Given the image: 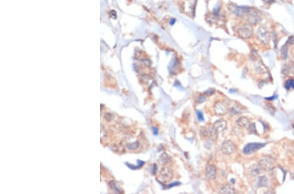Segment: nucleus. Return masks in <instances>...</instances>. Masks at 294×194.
<instances>
[{
    "label": "nucleus",
    "mask_w": 294,
    "mask_h": 194,
    "mask_svg": "<svg viewBox=\"0 0 294 194\" xmlns=\"http://www.w3.org/2000/svg\"><path fill=\"white\" fill-rule=\"evenodd\" d=\"M275 163L274 159L271 156H266L263 158L258 163V165L262 169V170L265 171H269L273 169Z\"/></svg>",
    "instance_id": "obj_1"
},
{
    "label": "nucleus",
    "mask_w": 294,
    "mask_h": 194,
    "mask_svg": "<svg viewBox=\"0 0 294 194\" xmlns=\"http://www.w3.org/2000/svg\"><path fill=\"white\" fill-rule=\"evenodd\" d=\"M173 171L169 167H164L160 170L158 175V179L161 182H170L173 179Z\"/></svg>",
    "instance_id": "obj_2"
},
{
    "label": "nucleus",
    "mask_w": 294,
    "mask_h": 194,
    "mask_svg": "<svg viewBox=\"0 0 294 194\" xmlns=\"http://www.w3.org/2000/svg\"><path fill=\"white\" fill-rule=\"evenodd\" d=\"M237 33L242 38H250L253 34V29L250 25L244 24L239 28Z\"/></svg>",
    "instance_id": "obj_3"
},
{
    "label": "nucleus",
    "mask_w": 294,
    "mask_h": 194,
    "mask_svg": "<svg viewBox=\"0 0 294 194\" xmlns=\"http://www.w3.org/2000/svg\"><path fill=\"white\" fill-rule=\"evenodd\" d=\"M257 36L259 40L263 44L269 43L270 40V35L268 30L265 28L260 26L257 31Z\"/></svg>",
    "instance_id": "obj_4"
},
{
    "label": "nucleus",
    "mask_w": 294,
    "mask_h": 194,
    "mask_svg": "<svg viewBox=\"0 0 294 194\" xmlns=\"http://www.w3.org/2000/svg\"><path fill=\"white\" fill-rule=\"evenodd\" d=\"M265 146V144L257 143V142H252V143H248L244 146L243 149V153L244 154H250L263 148Z\"/></svg>",
    "instance_id": "obj_5"
},
{
    "label": "nucleus",
    "mask_w": 294,
    "mask_h": 194,
    "mask_svg": "<svg viewBox=\"0 0 294 194\" xmlns=\"http://www.w3.org/2000/svg\"><path fill=\"white\" fill-rule=\"evenodd\" d=\"M235 150H236V146L232 141L227 140L222 143V151L223 154H226V155H230V154L234 153Z\"/></svg>",
    "instance_id": "obj_6"
},
{
    "label": "nucleus",
    "mask_w": 294,
    "mask_h": 194,
    "mask_svg": "<svg viewBox=\"0 0 294 194\" xmlns=\"http://www.w3.org/2000/svg\"><path fill=\"white\" fill-rule=\"evenodd\" d=\"M215 113L217 115L222 116L226 114L228 111V108L226 104L223 101H218L216 103L214 107Z\"/></svg>",
    "instance_id": "obj_7"
},
{
    "label": "nucleus",
    "mask_w": 294,
    "mask_h": 194,
    "mask_svg": "<svg viewBox=\"0 0 294 194\" xmlns=\"http://www.w3.org/2000/svg\"><path fill=\"white\" fill-rule=\"evenodd\" d=\"M216 167L213 164H209L206 167V175L209 180H215L216 178Z\"/></svg>",
    "instance_id": "obj_8"
},
{
    "label": "nucleus",
    "mask_w": 294,
    "mask_h": 194,
    "mask_svg": "<svg viewBox=\"0 0 294 194\" xmlns=\"http://www.w3.org/2000/svg\"><path fill=\"white\" fill-rule=\"evenodd\" d=\"M213 127L215 128V129L217 131L218 134L221 132H223L227 128V122L226 121L223 120V119H220V120H218L214 123Z\"/></svg>",
    "instance_id": "obj_9"
},
{
    "label": "nucleus",
    "mask_w": 294,
    "mask_h": 194,
    "mask_svg": "<svg viewBox=\"0 0 294 194\" xmlns=\"http://www.w3.org/2000/svg\"><path fill=\"white\" fill-rule=\"evenodd\" d=\"M251 11V8L248 7H237L235 9V15L238 16H244L248 15Z\"/></svg>",
    "instance_id": "obj_10"
},
{
    "label": "nucleus",
    "mask_w": 294,
    "mask_h": 194,
    "mask_svg": "<svg viewBox=\"0 0 294 194\" xmlns=\"http://www.w3.org/2000/svg\"><path fill=\"white\" fill-rule=\"evenodd\" d=\"M262 169L258 165H253L248 169V173L251 177H257L261 173Z\"/></svg>",
    "instance_id": "obj_11"
},
{
    "label": "nucleus",
    "mask_w": 294,
    "mask_h": 194,
    "mask_svg": "<svg viewBox=\"0 0 294 194\" xmlns=\"http://www.w3.org/2000/svg\"><path fill=\"white\" fill-rule=\"evenodd\" d=\"M220 193H227V194H233L236 192L235 188L230 184H225L220 188L219 191Z\"/></svg>",
    "instance_id": "obj_12"
},
{
    "label": "nucleus",
    "mask_w": 294,
    "mask_h": 194,
    "mask_svg": "<svg viewBox=\"0 0 294 194\" xmlns=\"http://www.w3.org/2000/svg\"><path fill=\"white\" fill-rule=\"evenodd\" d=\"M237 124L241 128H246L248 127V125L250 124V121L248 118L245 117V116H242L240 117L236 122Z\"/></svg>",
    "instance_id": "obj_13"
},
{
    "label": "nucleus",
    "mask_w": 294,
    "mask_h": 194,
    "mask_svg": "<svg viewBox=\"0 0 294 194\" xmlns=\"http://www.w3.org/2000/svg\"><path fill=\"white\" fill-rule=\"evenodd\" d=\"M171 161V157L169 156L168 154L163 153L161 155L159 156V162L162 165H166L167 163H168Z\"/></svg>",
    "instance_id": "obj_14"
},
{
    "label": "nucleus",
    "mask_w": 294,
    "mask_h": 194,
    "mask_svg": "<svg viewBox=\"0 0 294 194\" xmlns=\"http://www.w3.org/2000/svg\"><path fill=\"white\" fill-rule=\"evenodd\" d=\"M209 135L213 141H216L218 137V132L212 126L209 130Z\"/></svg>",
    "instance_id": "obj_15"
},
{
    "label": "nucleus",
    "mask_w": 294,
    "mask_h": 194,
    "mask_svg": "<svg viewBox=\"0 0 294 194\" xmlns=\"http://www.w3.org/2000/svg\"><path fill=\"white\" fill-rule=\"evenodd\" d=\"M284 88L286 90L294 89V79H290L287 80L284 83Z\"/></svg>",
    "instance_id": "obj_16"
},
{
    "label": "nucleus",
    "mask_w": 294,
    "mask_h": 194,
    "mask_svg": "<svg viewBox=\"0 0 294 194\" xmlns=\"http://www.w3.org/2000/svg\"><path fill=\"white\" fill-rule=\"evenodd\" d=\"M268 179L265 176H263L259 177L258 181V186H265L267 185Z\"/></svg>",
    "instance_id": "obj_17"
},
{
    "label": "nucleus",
    "mask_w": 294,
    "mask_h": 194,
    "mask_svg": "<svg viewBox=\"0 0 294 194\" xmlns=\"http://www.w3.org/2000/svg\"><path fill=\"white\" fill-rule=\"evenodd\" d=\"M247 128H248V131L249 134L258 135V133H257V131H256V126H255L254 123L250 124Z\"/></svg>",
    "instance_id": "obj_18"
},
{
    "label": "nucleus",
    "mask_w": 294,
    "mask_h": 194,
    "mask_svg": "<svg viewBox=\"0 0 294 194\" xmlns=\"http://www.w3.org/2000/svg\"><path fill=\"white\" fill-rule=\"evenodd\" d=\"M288 46H287V43H286V45L282 46V48H281V56L283 59H286L288 58Z\"/></svg>",
    "instance_id": "obj_19"
},
{
    "label": "nucleus",
    "mask_w": 294,
    "mask_h": 194,
    "mask_svg": "<svg viewBox=\"0 0 294 194\" xmlns=\"http://www.w3.org/2000/svg\"><path fill=\"white\" fill-rule=\"evenodd\" d=\"M284 70L286 74H294V66L292 64L286 65Z\"/></svg>",
    "instance_id": "obj_20"
},
{
    "label": "nucleus",
    "mask_w": 294,
    "mask_h": 194,
    "mask_svg": "<svg viewBox=\"0 0 294 194\" xmlns=\"http://www.w3.org/2000/svg\"><path fill=\"white\" fill-rule=\"evenodd\" d=\"M256 71L259 72V73H264V72H265V71H267V69H266V67H265V65H263L262 62H260V63H258V65L256 66Z\"/></svg>",
    "instance_id": "obj_21"
},
{
    "label": "nucleus",
    "mask_w": 294,
    "mask_h": 194,
    "mask_svg": "<svg viewBox=\"0 0 294 194\" xmlns=\"http://www.w3.org/2000/svg\"><path fill=\"white\" fill-rule=\"evenodd\" d=\"M139 146V142L138 141H136L131 144H128V145H127L128 148L130 150H135L136 148H137Z\"/></svg>",
    "instance_id": "obj_22"
},
{
    "label": "nucleus",
    "mask_w": 294,
    "mask_h": 194,
    "mask_svg": "<svg viewBox=\"0 0 294 194\" xmlns=\"http://www.w3.org/2000/svg\"><path fill=\"white\" fill-rule=\"evenodd\" d=\"M200 134H201V135L202 137H205V138H207L209 137V131L207 130L205 128H202V129L201 130V131H200Z\"/></svg>",
    "instance_id": "obj_23"
},
{
    "label": "nucleus",
    "mask_w": 294,
    "mask_h": 194,
    "mask_svg": "<svg viewBox=\"0 0 294 194\" xmlns=\"http://www.w3.org/2000/svg\"><path fill=\"white\" fill-rule=\"evenodd\" d=\"M197 119H198V120L199 122H203L204 121L203 114V113H202L201 111H197Z\"/></svg>",
    "instance_id": "obj_24"
},
{
    "label": "nucleus",
    "mask_w": 294,
    "mask_h": 194,
    "mask_svg": "<svg viewBox=\"0 0 294 194\" xmlns=\"http://www.w3.org/2000/svg\"><path fill=\"white\" fill-rule=\"evenodd\" d=\"M267 107L268 111H269L270 113H271V114H274V112H275V111H276V109H275L274 107L272 106L271 104H270V103L267 104Z\"/></svg>",
    "instance_id": "obj_25"
},
{
    "label": "nucleus",
    "mask_w": 294,
    "mask_h": 194,
    "mask_svg": "<svg viewBox=\"0 0 294 194\" xmlns=\"http://www.w3.org/2000/svg\"><path fill=\"white\" fill-rule=\"evenodd\" d=\"M205 100H206L205 96L204 95H201L199 97L198 99H197V102H198V103H202L205 101Z\"/></svg>",
    "instance_id": "obj_26"
},
{
    "label": "nucleus",
    "mask_w": 294,
    "mask_h": 194,
    "mask_svg": "<svg viewBox=\"0 0 294 194\" xmlns=\"http://www.w3.org/2000/svg\"><path fill=\"white\" fill-rule=\"evenodd\" d=\"M215 90L213 89V88H210V89H209L207 91H206L205 93L207 95H213V93H215Z\"/></svg>",
    "instance_id": "obj_27"
},
{
    "label": "nucleus",
    "mask_w": 294,
    "mask_h": 194,
    "mask_svg": "<svg viewBox=\"0 0 294 194\" xmlns=\"http://www.w3.org/2000/svg\"><path fill=\"white\" fill-rule=\"evenodd\" d=\"M277 97H278V96H277V95H274V96L272 95V96L270 97H266L265 99H266L267 100H274V99H276Z\"/></svg>",
    "instance_id": "obj_28"
},
{
    "label": "nucleus",
    "mask_w": 294,
    "mask_h": 194,
    "mask_svg": "<svg viewBox=\"0 0 294 194\" xmlns=\"http://www.w3.org/2000/svg\"><path fill=\"white\" fill-rule=\"evenodd\" d=\"M179 184H180V182H173V183L169 184V186H168V187H170V188H172V187H173V186H178V185H179Z\"/></svg>",
    "instance_id": "obj_29"
},
{
    "label": "nucleus",
    "mask_w": 294,
    "mask_h": 194,
    "mask_svg": "<svg viewBox=\"0 0 294 194\" xmlns=\"http://www.w3.org/2000/svg\"><path fill=\"white\" fill-rule=\"evenodd\" d=\"M152 130H153V133H154V134L155 135H157V134H158V130H157V128H155V127H153L152 128Z\"/></svg>",
    "instance_id": "obj_30"
},
{
    "label": "nucleus",
    "mask_w": 294,
    "mask_h": 194,
    "mask_svg": "<svg viewBox=\"0 0 294 194\" xmlns=\"http://www.w3.org/2000/svg\"><path fill=\"white\" fill-rule=\"evenodd\" d=\"M175 20L173 19V20H171V22H170V24L171 25H173V24H175Z\"/></svg>",
    "instance_id": "obj_31"
},
{
    "label": "nucleus",
    "mask_w": 294,
    "mask_h": 194,
    "mask_svg": "<svg viewBox=\"0 0 294 194\" xmlns=\"http://www.w3.org/2000/svg\"><path fill=\"white\" fill-rule=\"evenodd\" d=\"M293 175H294V171H293Z\"/></svg>",
    "instance_id": "obj_32"
}]
</instances>
